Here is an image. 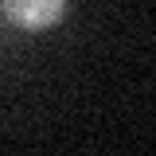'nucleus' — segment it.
<instances>
[{
	"label": "nucleus",
	"mask_w": 156,
	"mask_h": 156,
	"mask_svg": "<svg viewBox=\"0 0 156 156\" xmlns=\"http://www.w3.org/2000/svg\"><path fill=\"white\" fill-rule=\"evenodd\" d=\"M4 16L12 20L16 27H27V31H43L62 20L66 12V0H0Z\"/></svg>",
	"instance_id": "1"
}]
</instances>
